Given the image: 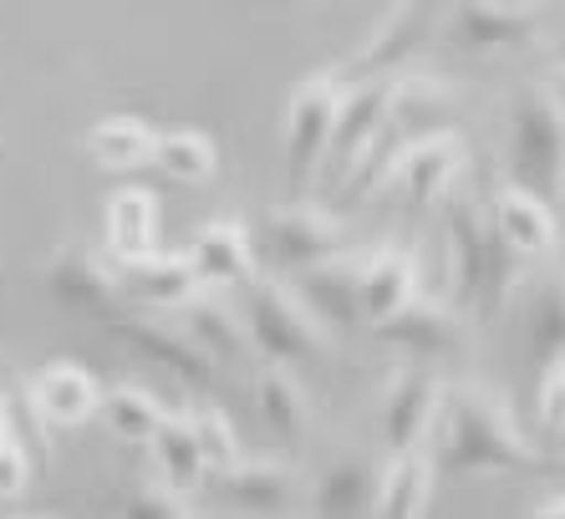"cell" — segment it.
<instances>
[{
  "label": "cell",
  "mask_w": 565,
  "mask_h": 519,
  "mask_svg": "<svg viewBox=\"0 0 565 519\" xmlns=\"http://www.w3.org/2000/svg\"><path fill=\"white\" fill-rule=\"evenodd\" d=\"M438 468L448 479H479V474H525L540 468V448L520 433L504 392L484 382H454L434 417Z\"/></svg>",
  "instance_id": "obj_1"
},
{
  "label": "cell",
  "mask_w": 565,
  "mask_h": 519,
  "mask_svg": "<svg viewBox=\"0 0 565 519\" xmlns=\"http://www.w3.org/2000/svg\"><path fill=\"white\" fill-rule=\"evenodd\" d=\"M444 224H448V260H454V306L473 316H500L504 300L520 286V255L504 245L494 220L473 199L444 194Z\"/></svg>",
  "instance_id": "obj_2"
},
{
  "label": "cell",
  "mask_w": 565,
  "mask_h": 519,
  "mask_svg": "<svg viewBox=\"0 0 565 519\" xmlns=\"http://www.w3.org/2000/svg\"><path fill=\"white\" fill-rule=\"evenodd\" d=\"M510 169L514 183L555 199L565 169V103L555 82H525L510 103Z\"/></svg>",
  "instance_id": "obj_3"
},
{
  "label": "cell",
  "mask_w": 565,
  "mask_h": 519,
  "mask_svg": "<svg viewBox=\"0 0 565 519\" xmlns=\"http://www.w3.org/2000/svg\"><path fill=\"white\" fill-rule=\"evenodd\" d=\"M245 331H250V347L265 362H286V367L327 362V321L286 280H260L255 275L250 300H245Z\"/></svg>",
  "instance_id": "obj_4"
},
{
  "label": "cell",
  "mask_w": 565,
  "mask_h": 519,
  "mask_svg": "<svg viewBox=\"0 0 565 519\" xmlns=\"http://www.w3.org/2000/svg\"><path fill=\"white\" fill-rule=\"evenodd\" d=\"M342 87L337 72H311L290 87L286 97V179L296 189L316 179V169H327L331 158V133H337V113H342Z\"/></svg>",
  "instance_id": "obj_5"
},
{
  "label": "cell",
  "mask_w": 565,
  "mask_h": 519,
  "mask_svg": "<svg viewBox=\"0 0 565 519\" xmlns=\"http://www.w3.org/2000/svg\"><path fill=\"white\" fill-rule=\"evenodd\" d=\"M459 179H463V138L454 128H423L403 144L393 173H387V189L397 194L403 209L423 214V209L444 204V194L459 189Z\"/></svg>",
  "instance_id": "obj_6"
},
{
  "label": "cell",
  "mask_w": 565,
  "mask_h": 519,
  "mask_svg": "<svg viewBox=\"0 0 565 519\" xmlns=\"http://www.w3.org/2000/svg\"><path fill=\"white\" fill-rule=\"evenodd\" d=\"M352 245L347 220H337L331 209L316 204H280L265 214V255L276 260L286 275L306 271V265H321V260L342 255Z\"/></svg>",
  "instance_id": "obj_7"
},
{
  "label": "cell",
  "mask_w": 565,
  "mask_h": 519,
  "mask_svg": "<svg viewBox=\"0 0 565 519\" xmlns=\"http://www.w3.org/2000/svg\"><path fill=\"white\" fill-rule=\"evenodd\" d=\"M46 290L72 311H93V316H118L122 311V271L118 260L103 255L93 245H62L46 271Z\"/></svg>",
  "instance_id": "obj_8"
},
{
  "label": "cell",
  "mask_w": 565,
  "mask_h": 519,
  "mask_svg": "<svg viewBox=\"0 0 565 519\" xmlns=\"http://www.w3.org/2000/svg\"><path fill=\"white\" fill-rule=\"evenodd\" d=\"M113 337L128 341L138 357L179 377L184 388H204L214 377V357L189 337L179 321H158V316H113Z\"/></svg>",
  "instance_id": "obj_9"
},
{
  "label": "cell",
  "mask_w": 565,
  "mask_h": 519,
  "mask_svg": "<svg viewBox=\"0 0 565 519\" xmlns=\"http://www.w3.org/2000/svg\"><path fill=\"white\" fill-rule=\"evenodd\" d=\"M540 36V6H504V0H459L448 15V41L463 52H510Z\"/></svg>",
  "instance_id": "obj_10"
},
{
  "label": "cell",
  "mask_w": 565,
  "mask_h": 519,
  "mask_svg": "<svg viewBox=\"0 0 565 519\" xmlns=\"http://www.w3.org/2000/svg\"><path fill=\"white\" fill-rule=\"evenodd\" d=\"M26 403L41 413V423L56 433H72L82 423L97 417V403H103V388L97 377L82 362H46L36 377H31Z\"/></svg>",
  "instance_id": "obj_11"
},
{
  "label": "cell",
  "mask_w": 565,
  "mask_h": 519,
  "mask_svg": "<svg viewBox=\"0 0 565 519\" xmlns=\"http://www.w3.org/2000/svg\"><path fill=\"white\" fill-rule=\"evenodd\" d=\"M434 31V0H397L393 15L377 27V36L362 46V56H352L347 66H337L342 82H362V77H382L393 72L403 56H413Z\"/></svg>",
  "instance_id": "obj_12"
},
{
  "label": "cell",
  "mask_w": 565,
  "mask_h": 519,
  "mask_svg": "<svg viewBox=\"0 0 565 519\" xmlns=\"http://www.w3.org/2000/svg\"><path fill=\"white\" fill-rule=\"evenodd\" d=\"M372 331H377V341H387L397 351H413V357H444V351L459 347L463 321L454 300L413 296L403 311H393L382 326H372Z\"/></svg>",
  "instance_id": "obj_13"
},
{
  "label": "cell",
  "mask_w": 565,
  "mask_h": 519,
  "mask_svg": "<svg viewBox=\"0 0 565 519\" xmlns=\"http://www.w3.org/2000/svg\"><path fill=\"white\" fill-rule=\"evenodd\" d=\"M122 271V296L132 306H148V311H179L194 290H204L194 260L189 255H163V250H148V255L118 260Z\"/></svg>",
  "instance_id": "obj_14"
},
{
  "label": "cell",
  "mask_w": 565,
  "mask_h": 519,
  "mask_svg": "<svg viewBox=\"0 0 565 519\" xmlns=\"http://www.w3.org/2000/svg\"><path fill=\"white\" fill-rule=\"evenodd\" d=\"M220 489L230 494V505L250 509V515H286V509L301 505V474L280 458H245L239 454L235 464L214 474Z\"/></svg>",
  "instance_id": "obj_15"
},
{
  "label": "cell",
  "mask_w": 565,
  "mask_h": 519,
  "mask_svg": "<svg viewBox=\"0 0 565 519\" xmlns=\"http://www.w3.org/2000/svg\"><path fill=\"white\" fill-rule=\"evenodd\" d=\"M189 260H194L199 280H204V286H214V290H224V286H250L255 275H260L255 240H250V230H245L239 220H210L204 230L194 234Z\"/></svg>",
  "instance_id": "obj_16"
},
{
  "label": "cell",
  "mask_w": 565,
  "mask_h": 519,
  "mask_svg": "<svg viewBox=\"0 0 565 519\" xmlns=\"http://www.w3.org/2000/svg\"><path fill=\"white\" fill-rule=\"evenodd\" d=\"M438 403H444V382L434 372H397L387 403H382V438L393 454L403 448H418L428 433H434Z\"/></svg>",
  "instance_id": "obj_17"
},
{
  "label": "cell",
  "mask_w": 565,
  "mask_h": 519,
  "mask_svg": "<svg viewBox=\"0 0 565 519\" xmlns=\"http://www.w3.org/2000/svg\"><path fill=\"white\" fill-rule=\"evenodd\" d=\"M418 296V255L413 250H377L362 260L356 280V316L362 326H382L393 311H403Z\"/></svg>",
  "instance_id": "obj_18"
},
{
  "label": "cell",
  "mask_w": 565,
  "mask_h": 519,
  "mask_svg": "<svg viewBox=\"0 0 565 519\" xmlns=\"http://www.w3.org/2000/svg\"><path fill=\"white\" fill-rule=\"evenodd\" d=\"M494 230L504 234V245H510L520 260L555 255V245H561L551 199L530 194V189H520V183L494 189Z\"/></svg>",
  "instance_id": "obj_19"
},
{
  "label": "cell",
  "mask_w": 565,
  "mask_h": 519,
  "mask_svg": "<svg viewBox=\"0 0 565 519\" xmlns=\"http://www.w3.org/2000/svg\"><path fill=\"white\" fill-rule=\"evenodd\" d=\"M362 260H367V255L342 250V255L321 260V265L296 271V290H301L306 306H311L321 321H331V326H362V316H356V280H362Z\"/></svg>",
  "instance_id": "obj_20"
},
{
  "label": "cell",
  "mask_w": 565,
  "mask_h": 519,
  "mask_svg": "<svg viewBox=\"0 0 565 519\" xmlns=\"http://www.w3.org/2000/svg\"><path fill=\"white\" fill-rule=\"evenodd\" d=\"M179 326H184V331L199 341V347L210 351L214 362H235V357H245V347H250L245 316H239L235 306H230V300H224L214 286L194 290V296L179 306Z\"/></svg>",
  "instance_id": "obj_21"
},
{
  "label": "cell",
  "mask_w": 565,
  "mask_h": 519,
  "mask_svg": "<svg viewBox=\"0 0 565 519\" xmlns=\"http://www.w3.org/2000/svg\"><path fill=\"white\" fill-rule=\"evenodd\" d=\"M428 499H434V464H428L418 448H403V454H393V464L377 474L372 515L418 519V515H428Z\"/></svg>",
  "instance_id": "obj_22"
},
{
  "label": "cell",
  "mask_w": 565,
  "mask_h": 519,
  "mask_svg": "<svg viewBox=\"0 0 565 519\" xmlns=\"http://www.w3.org/2000/svg\"><path fill=\"white\" fill-rule=\"evenodd\" d=\"M372 499H377V468L362 454H347L321 474V484L311 494V509L331 519H352V515H372Z\"/></svg>",
  "instance_id": "obj_23"
},
{
  "label": "cell",
  "mask_w": 565,
  "mask_h": 519,
  "mask_svg": "<svg viewBox=\"0 0 565 519\" xmlns=\"http://www.w3.org/2000/svg\"><path fill=\"white\" fill-rule=\"evenodd\" d=\"M153 234H158V199L148 189L128 183V189H118L107 199V255L113 260L148 255Z\"/></svg>",
  "instance_id": "obj_24"
},
{
  "label": "cell",
  "mask_w": 565,
  "mask_h": 519,
  "mask_svg": "<svg viewBox=\"0 0 565 519\" xmlns=\"http://www.w3.org/2000/svg\"><path fill=\"white\" fill-rule=\"evenodd\" d=\"M255 398H260V417L270 423V433H276V438H286V443H301L306 438L311 403H306V388H301V377H296V367L270 362L260 372Z\"/></svg>",
  "instance_id": "obj_25"
},
{
  "label": "cell",
  "mask_w": 565,
  "mask_h": 519,
  "mask_svg": "<svg viewBox=\"0 0 565 519\" xmlns=\"http://www.w3.org/2000/svg\"><path fill=\"white\" fill-rule=\"evenodd\" d=\"M158 163V173L173 183H189V189H199V183H214V173H220V153H214L210 133H194V128H173V133H153V153H148Z\"/></svg>",
  "instance_id": "obj_26"
},
{
  "label": "cell",
  "mask_w": 565,
  "mask_h": 519,
  "mask_svg": "<svg viewBox=\"0 0 565 519\" xmlns=\"http://www.w3.org/2000/svg\"><path fill=\"white\" fill-rule=\"evenodd\" d=\"M82 144H87V158H93L97 169L128 173V169H138V163H148V153H153V128L138 123V117H103V123L87 128Z\"/></svg>",
  "instance_id": "obj_27"
},
{
  "label": "cell",
  "mask_w": 565,
  "mask_h": 519,
  "mask_svg": "<svg viewBox=\"0 0 565 519\" xmlns=\"http://www.w3.org/2000/svg\"><path fill=\"white\" fill-rule=\"evenodd\" d=\"M413 133L397 128V123H387L382 133H372L367 144L356 148L352 158H347V179H342V194L352 199V204H362V199L382 194L387 189V173H393L397 153H403V144H408Z\"/></svg>",
  "instance_id": "obj_28"
},
{
  "label": "cell",
  "mask_w": 565,
  "mask_h": 519,
  "mask_svg": "<svg viewBox=\"0 0 565 519\" xmlns=\"http://www.w3.org/2000/svg\"><path fill=\"white\" fill-rule=\"evenodd\" d=\"M97 417L118 443H148L158 433V423H163V403L138 382H118V388L103 392Z\"/></svg>",
  "instance_id": "obj_29"
},
{
  "label": "cell",
  "mask_w": 565,
  "mask_h": 519,
  "mask_svg": "<svg viewBox=\"0 0 565 519\" xmlns=\"http://www.w3.org/2000/svg\"><path fill=\"white\" fill-rule=\"evenodd\" d=\"M448 107H454V87L418 72H393V123L408 133L423 128H444Z\"/></svg>",
  "instance_id": "obj_30"
},
{
  "label": "cell",
  "mask_w": 565,
  "mask_h": 519,
  "mask_svg": "<svg viewBox=\"0 0 565 519\" xmlns=\"http://www.w3.org/2000/svg\"><path fill=\"white\" fill-rule=\"evenodd\" d=\"M148 448H153V458H158V474H163L169 484H179V489H194V484L204 479V458H199L189 413L184 417L163 413V423H158V433L148 438Z\"/></svg>",
  "instance_id": "obj_31"
},
{
  "label": "cell",
  "mask_w": 565,
  "mask_h": 519,
  "mask_svg": "<svg viewBox=\"0 0 565 519\" xmlns=\"http://www.w3.org/2000/svg\"><path fill=\"white\" fill-rule=\"evenodd\" d=\"M555 357H565V271L551 275L530 306V362L545 367Z\"/></svg>",
  "instance_id": "obj_32"
},
{
  "label": "cell",
  "mask_w": 565,
  "mask_h": 519,
  "mask_svg": "<svg viewBox=\"0 0 565 519\" xmlns=\"http://www.w3.org/2000/svg\"><path fill=\"white\" fill-rule=\"evenodd\" d=\"M189 428H194L199 458H204V474H224V468L239 458V433H235V423H230L220 407L199 403L194 413H189Z\"/></svg>",
  "instance_id": "obj_33"
},
{
  "label": "cell",
  "mask_w": 565,
  "mask_h": 519,
  "mask_svg": "<svg viewBox=\"0 0 565 519\" xmlns=\"http://www.w3.org/2000/svg\"><path fill=\"white\" fill-rule=\"evenodd\" d=\"M128 515L132 519H194V505H189V489H179V484H169L158 474V479L132 489Z\"/></svg>",
  "instance_id": "obj_34"
},
{
  "label": "cell",
  "mask_w": 565,
  "mask_h": 519,
  "mask_svg": "<svg viewBox=\"0 0 565 519\" xmlns=\"http://www.w3.org/2000/svg\"><path fill=\"white\" fill-rule=\"evenodd\" d=\"M535 423H540V438H551V443L565 438V357H555V362L540 367Z\"/></svg>",
  "instance_id": "obj_35"
},
{
  "label": "cell",
  "mask_w": 565,
  "mask_h": 519,
  "mask_svg": "<svg viewBox=\"0 0 565 519\" xmlns=\"http://www.w3.org/2000/svg\"><path fill=\"white\" fill-rule=\"evenodd\" d=\"M26 479H31V454L21 448V438L6 428L0 433V499H21Z\"/></svg>",
  "instance_id": "obj_36"
},
{
  "label": "cell",
  "mask_w": 565,
  "mask_h": 519,
  "mask_svg": "<svg viewBox=\"0 0 565 519\" xmlns=\"http://www.w3.org/2000/svg\"><path fill=\"white\" fill-rule=\"evenodd\" d=\"M535 519H565V489H555V494H545L535 509H530Z\"/></svg>",
  "instance_id": "obj_37"
},
{
  "label": "cell",
  "mask_w": 565,
  "mask_h": 519,
  "mask_svg": "<svg viewBox=\"0 0 565 519\" xmlns=\"http://www.w3.org/2000/svg\"><path fill=\"white\" fill-rule=\"evenodd\" d=\"M245 6H265V11H296V6H311V0H245Z\"/></svg>",
  "instance_id": "obj_38"
},
{
  "label": "cell",
  "mask_w": 565,
  "mask_h": 519,
  "mask_svg": "<svg viewBox=\"0 0 565 519\" xmlns=\"http://www.w3.org/2000/svg\"><path fill=\"white\" fill-rule=\"evenodd\" d=\"M555 204H561V214H565V169H561V183H555Z\"/></svg>",
  "instance_id": "obj_39"
},
{
  "label": "cell",
  "mask_w": 565,
  "mask_h": 519,
  "mask_svg": "<svg viewBox=\"0 0 565 519\" xmlns=\"http://www.w3.org/2000/svg\"><path fill=\"white\" fill-rule=\"evenodd\" d=\"M555 92H561V103H565V66L555 72Z\"/></svg>",
  "instance_id": "obj_40"
},
{
  "label": "cell",
  "mask_w": 565,
  "mask_h": 519,
  "mask_svg": "<svg viewBox=\"0 0 565 519\" xmlns=\"http://www.w3.org/2000/svg\"><path fill=\"white\" fill-rule=\"evenodd\" d=\"M11 428V413H6V403H0V433Z\"/></svg>",
  "instance_id": "obj_41"
},
{
  "label": "cell",
  "mask_w": 565,
  "mask_h": 519,
  "mask_svg": "<svg viewBox=\"0 0 565 519\" xmlns=\"http://www.w3.org/2000/svg\"><path fill=\"white\" fill-rule=\"evenodd\" d=\"M504 6H540V0H504Z\"/></svg>",
  "instance_id": "obj_42"
}]
</instances>
